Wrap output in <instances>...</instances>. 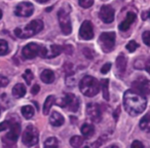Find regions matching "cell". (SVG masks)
I'll return each instance as SVG.
<instances>
[{
  "mask_svg": "<svg viewBox=\"0 0 150 148\" xmlns=\"http://www.w3.org/2000/svg\"><path fill=\"white\" fill-rule=\"evenodd\" d=\"M138 46H139V44H138L137 42L134 41V40H131V41L127 44V50H129V52H134L138 48Z\"/></svg>",
  "mask_w": 150,
  "mask_h": 148,
  "instance_id": "4dcf8cb0",
  "label": "cell"
},
{
  "mask_svg": "<svg viewBox=\"0 0 150 148\" xmlns=\"http://www.w3.org/2000/svg\"><path fill=\"white\" fill-rule=\"evenodd\" d=\"M41 48L42 46L39 45L37 43H28L27 45L24 46L23 48V57L27 60H31V59H34L35 57L40 56V52H41Z\"/></svg>",
  "mask_w": 150,
  "mask_h": 148,
  "instance_id": "9c48e42d",
  "label": "cell"
},
{
  "mask_svg": "<svg viewBox=\"0 0 150 148\" xmlns=\"http://www.w3.org/2000/svg\"><path fill=\"white\" fill-rule=\"evenodd\" d=\"M99 17L104 23L110 24L114 20V9L109 5H104L99 11Z\"/></svg>",
  "mask_w": 150,
  "mask_h": 148,
  "instance_id": "5bb4252c",
  "label": "cell"
},
{
  "mask_svg": "<svg viewBox=\"0 0 150 148\" xmlns=\"http://www.w3.org/2000/svg\"><path fill=\"white\" fill-rule=\"evenodd\" d=\"M9 125H11V123L9 121H3V123H0V132H2V131H5L6 129H8Z\"/></svg>",
  "mask_w": 150,
  "mask_h": 148,
  "instance_id": "836d02e7",
  "label": "cell"
},
{
  "mask_svg": "<svg viewBox=\"0 0 150 148\" xmlns=\"http://www.w3.org/2000/svg\"><path fill=\"white\" fill-rule=\"evenodd\" d=\"M34 11V6L30 2H22L17 5L15 9V13L18 17H25L28 18L32 16Z\"/></svg>",
  "mask_w": 150,
  "mask_h": 148,
  "instance_id": "8fae6325",
  "label": "cell"
},
{
  "mask_svg": "<svg viewBox=\"0 0 150 148\" xmlns=\"http://www.w3.org/2000/svg\"><path fill=\"white\" fill-rule=\"evenodd\" d=\"M52 9V7H50V8H46V11H50Z\"/></svg>",
  "mask_w": 150,
  "mask_h": 148,
  "instance_id": "f6af8a7d",
  "label": "cell"
},
{
  "mask_svg": "<svg viewBox=\"0 0 150 148\" xmlns=\"http://www.w3.org/2000/svg\"><path fill=\"white\" fill-rule=\"evenodd\" d=\"M9 80L7 79L6 77H4V76H0V86H6L7 84H8Z\"/></svg>",
  "mask_w": 150,
  "mask_h": 148,
  "instance_id": "e575fe53",
  "label": "cell"
},
{
  "mask_svg": "<svg viewBox=\"0 0 150 148\" xmlns=\"http://www.w3.org/2000/svg\"><path fill=\"white\" fill-rule=\"evenodd\" d=\"M58 19L62 32L65 35H69L71 33V31H72V26H71V20L69 13L65 9H61L58 13Z\"/></svg>",
  "mask_w": 150,
  "mask_h": 148,
  "instance_id": "ba28073f",
  "label": "cell"
},
{
  "mask_svg": "<svg viewBox=\"0 0 150 148\" xmlns=\"http://www.w3.org/2000/svg\"><path fill=\"white\" fill-rule=\"evenodd\" d=\"M82 143H83V138L80 136H74L70 140V144L73 147H79L82 145Z\"/></svg>",
  "mask_w": 150,
  "mask_h": 148,
  "instance_id": "484cf974",
  "label": "cell"
},
{
  "mask_svg": "<svg viewBox=\"0 0 150 148\" xmlns=\"http://www.w3.org/2000/svg\"><path fill=\"white\" fill-rule=\"evenodd\" d=\"M0 113H1V110H0Z\"/></svg>",
  "mask_w": 150,
  "mask_h": 148,
  "instance_id": "7dc6e473",
  "label": "cell"
},
{
  "mask_svg": "<svg viewBox=\"0 0 150 148\" xmlns=\"http://www.w3.org/2000/svg\"><path fill=\"white\" fill-rule=\"evenodd\" d=\"M43 29V23L40 20H34V21L30 22L24 29L21 28H17L15 30V34L20 38H29L37 34Z\"/></svg>",
  "mask_w": 150,
  "mask_h": 148,
  "instance_id": "3957f363",
  "label": "cell"
},
{
  "mask_svg": "<svg viewBox=\"0 0 150 148\" xmlns=\"http://www.w3.org/2000/svg\"><path fill=\"white\" fill-rule=\"evenodd\" d=\"M110 69H111V63H106V64L102 67V69H101V72H102V74H106Z\"/></svg>",
  "mask_w": 150,
  "mask_h": 148,
  "instance_id": "d6a6232c",
  "label": "cell"
},
{
  "mask_svg": "<svg viewBox=\"0 0 150 148\" xmlns=\"http://www.w3.org/2000/svg\"><path fill=\"white\" fill-rule=\"evenodd\" d=\"M13 95L16 97V98H22L26 95V88L24 84H18L13 86Z\"/></svg>",
  "mask_w": 150,
  "mask_h": 148,
  "instance_id": "ffe728a7",
  "label": "cell"
},
{
  "mask_svg": "<svg viewBox=\"0 0 150 148\" xmlns=\"http://www.w3.org/2000/svg\"><path fill=\"white\" fill-rule=\"evenodd\" d=\"M37 2L39 3H44V2H47V1H50V0H36Z\"/></svg>",
  "mask_w": 150,
  "mask_h": 148,
  "instance_id": "7bdbcfd3",
  "label": "cell"
},
{
  "mask_svg": "<svg viewBox=\"0 0 150 148\" xmlns=\"http://www.w3.org/2000/svg\"><path fill=\"white\" fill-rule=\"evenodd\" d=\"M79 90L84 96L94 97L100 91V84L93 76H84L79 82Z\"/></svg>",
  "mask_w": 150,
  "mask_h": 148,
  "instance_id": "7a4b0ae2",
  "label": "cell"
},
{
  "mask_svg": "<svg viewBox=\"0 0 150 148\" xmlns=\"http://www.w3.org/2000/svg\"><path fill=\"white\" fill-rule=\"evenodd\" d=\"M22 111V114L25 118L30 119L31 117H33L34 115V108L30 105H26V106H23L21 109Z\"/></svg>",
  "mask_w": 150,
  "mask_h": 148,
  "instance_id": "603a6c76",
  "label": "cell"
},
{
  "mask_svg": "<svg viewBox=\"0 0 150 148\" xmlns=\"http://www.w3.org/2000/svg\"><path fill=\"white\" fill-rule=\"evenodd\" d=\"M83 54L86 55V57H88V59H92L93 57H94V52L91 50V48H88V47H86L83 50Z\"/></svg>",
  "mask_w": 150,
  "mask_h": 148,
  "instance_id": "d590c367",
  "label": "cell"
},
{
  "mask_svg": "<svg viewBox=\"0 0 150 148\" xmlns=\"http://www.w3.org/2000/svg\"><path fill=\"white\" fill-rule=\"evenodd\" d=\"M1 18H2V11H1V9H0V20H1Z\"/></svg>",
  "mask_w": 150,
  "mask_h": 148,
  "instance_id": "ee69618b",
  "label": "cell"
},
{
  "mask_svg": "<svg viewBox=\"0 0 150 148\" xmlns=\"http://www.w3.org/2000/svg\"><path fill=\"white\" fill-rule=\"evenodd\" d=\"M39 90H40V86H38V84H34V86H32V90H31L32 95H36V94H38V92H39Z\"/></svg>",
  "mask_w": 150,
  "mask_h": 148,
  "instance_id": "74e56055",
  "label": "cell"
},
{
  "mask_svg": "<svg viewBox=\"0 0 150 148\" xmlns=\"http://www.w3.org/2000/svg\"><path fill=\"white\" fill-rule=\"evenodd\" d=\"M58 140L57 138L54 137H50V138H47V139L44 141V146L47 148H50V147H58Z\"/></svg>",
  "mask_w": 150,
  "mask_h": 148,
  "instance_id": "4316f807",
  "label": "cell"
},
{
  "mask_svg": "<svg viewBox=\"0 0 150 148\" xmlns=\"http://www.w3.org/2000/svg\"><path fill=\"white\" fill-rule=\"evenodd\" d=\"M86 113H88V117L91 118V120L94 123H100L101 118H102V113H101L100 107L97 104L94 103H90L86 106Z\"/></svg>",
  "mask_w": 150,
  "mask_h": 148,
  "instance_id": "4fadbf2b",
  "label": "cell"
},
{
  "mask_svg": "<svg viewBox=\"0 0 150 148\" xmlns=\"http://www.w3.org/2000/svg\"><path fill=\"white\" fill-rule=\"evenodd\" d=\"M62 52H63V47L61 45H57V44H52V45H50L48 48L42 46L40 57L45 58V59L54 58V57L59 56Z\"/></svg>",
  "mask_w": 150,
  "mask_h": 148,
  "instance_id": "7c38bea8",
  "label": "cell"
},
{
  "mask_svg": "<svg viewBox=\"0 0 150 148\" xmlns=\"http://www.w3.org/2000/svg\"><path fill=\"white\" fill-rule=\"evenodd\" d=\"M8 52V44L5 40L0 39V56L6 55Z\"/></svg>",
  "mask_w": 150,
  "mask_h": 148,
  "instance_id": "83f0119b",
  "label": "cell"
},
{
  "mask_svg": "<svg viewBox=\"0 0 150 148\" xmlns=\"http://www.w3.org/2000/svg\"><path fill=\"white\" fill-rule=\"evenodd\" d=\"M9 129L11 131L7 133V135L3 138V142H4L6 145L13 146L17 143L18 138H19L20 132H21V125L19 123H13L9 125Z\"/></svg>",
  "mask_w": 150,
  "mask_h": 148,
  "instance_id": "52a82bcc",
  "label": "cell"
},
{
  "mask_svg": "<svg viewBox=\"0 0 150 148\" xmlns=\"http://www.w3.org/2000/svg\"><path fill=\"white\" fill-rule=\"evenodd\" d=\"M40 78L44 84H52L54 80V73L50 69H45V70L42 71Z\"/></svg>",
  "mask_w": 150,
  "mask_h": 148,
  "instance_id": "ac0fdd59",
  "label": "cell"
},
{
  "mask_svg": "<svg viewBox=\"0 0 150 148\" xmlns=\"http://www.w3.org/2000/svg\"><path fill=\"white\" fill-rule=\"evenodd\" d=\"M60 107H68V109L72 112L77 111L79 108V100L73 94H65V96L58 102Z\"/></svg>",
  "mask_w": 150,
  "mask_h": 148,
  "instance_id": "5b68a950",
  "label": "cell"
},
{
  "mask_svg": "<svg viewBox=\"0 0 150 148\" xmlns=\"http://www.w3.org/2000/svg\"><path fill=\"white\" fill-rule=\"evenodd\" d=\"M54 103V96H48L46 98V100L44 101V105H43V114L47 115L50 113V110L52 108V106Z\"/></svg>",
  "mask_w": 150,
  "mask_h": 148,
  "instance_id": "7402d4cb",
  "label": "cell"
},
{
  "mask_svg": "<svg viewBox=\"0 0 150 148\" xmlns=\"http://www.w3.org/2000/svg\"><path fill=\"white\" fill-rule=\"evenodd\" d=\"M132 147H134V148H143L144 145H143V143H141L140 141H134L133 143H132Z\"/></svg>",
  "mask_w": 150,
  "mask_h": 148,
  "instance_id": "8d00e7d4",
  "label": "cell"
},
{
  "mask_svg": "<svg viewBox=\"0 0 150 148\" xmlns=\"http://www.w3.org/2000/svg\"><path fill=\"white\" fill-rule=\"evenodd\" d=\"M149 18H150V11H149Z\"/></svg>",
  "mask_w": 150,
  "mask_h": 148,
  "instance_id": "bcb514c9",
  "label": "cell"
},
{
  "mask_svg": "<svg viewBox=\"0 0 150 148\" xmlns=\"http://www.w3.org/2000/svg\"><path fill=\"white\" fill-rule=\"evenodd\" d=\"M64 121H65V119H64V117H63V115H61L60 113L57 112V111H54L50 117V125H54V127H60V125H62L63 123H64Z\"/></svg>",
  "mask_w": 150,
  "mask_h": 148,
  "instance_id": "e0dca14e",
  "label": "cell"
},
{
  "mask_svg": "<svg viewBox=\"0 0 150 148\" xmlns=\"http://www.w3.org/2000/svg\"><path fill=\"white\" fill-rule=\"evenodd\" d=\"M101 86H102L103 97L105 98V100H109V91H108L109 81H108V79H103L102 81H101Z\"/></svg>",
  "mask_w": 150,
  "mask_h": 148,
  "instance_id": "d4e9b609",
  "label": "cell"
},
{
  "mask_svg": "<svg viewBox=\"0 0 150 148\" xmlns=\"http://www.w3.org/2000/svg\"><path fill=\"white\" fill-rule=\"evenodd\" d=\"M99 43L104 52H111L115 45V33L114 32L102 33L99 37Z\"/></svg>",
  "mask_w": 150,
  "mask_h": 148,
  "instance_id": "277c9868",
  "label": "cell"
},
{
  "mask_svg": "<svg viewBox=\"0 0 150 148\" xmlns=\"http://www.w3.org/2000/svg\"><path fill=\"white\" fill-rule=\"evenodd\" d=\"M79 5L83 8H90L94 4V0H78Z\"/></svg>",
  "mask_w": 150,
  "mask_h": 148,
  "instance_id": "f546056e",
  "label": "cell"
},
{
  "mask_svg": "<svg viewBox=\"0 0 150 148\" xmlns=\"http://www.w3.org/2000/svg\"><path fill=\"white\" fill-rule=\"evenodd\" d=\"M65 50H66V54H72V46L66 45L65 46Z\"/></svg>",
  "mask_w": 150,
  "mask_h": 148,
  "instance_id": "f35d334b",
  "label": "cell"
},
{
  "mask_svg": "<svg viewBox=\"0 0 150 148\" xmlns=\"http://www.w3.org/2000/svg\"><path fill=\"white\" fill-rule=\"evenodd\" d=\"M116 67L117 70L120 74H123L125 72V69H127V59L125 56L120 55V56L117 57L116 59Z\"/></svg>",
  "mask_w": 150,
  "mask_h": 148,
  "instance_id": "d6986e66",
  "label": "cell"
},
{
  "mask_svg": "<svg viewBox=\"0 0 150 148\" xmlns=\"http://www.w3.org/2000/svg\"><path fill=\"white\" fill-rule=\"evenodd\" d=\"M119 111H120V109H119V107L116 109V111L114 112V118L115 119H117V117H118V115H119Z\"/></svg>",
  "mask_w": 150,
  "mask_h": 148,
  "instance_id": "b9f144b4",
  "label": "cell"
},
{
  "mask_svg": "<svg viewBox=\"0 0 150 148\" xmlns=\"http://www.w3.org/2000/svg\"><path fill=\"white\" fill-rule=\"evenodd\" d=\"M81 133L82 136L84 138H86V139L91 138L95 134V129L93 127V125H91V123H84L81 127Z\"/></svg>",
  "mask_w": 150,
  "mask_h": 148,
  "instance_id": "44dd1931",
  "label": "cell"
},
{
  "mask_svg": "<svg viewBox=\"0 0 150 148\" xmlns=\"http://www.w3.org/2000/svg\"><path fill=\"white\" fill-rule=\"evenodd\" d=\"M79 35L84 40H90L94 37V29H93V25L90 21H84L82 23L79 30Z\"/></svg>",
  "mask_w": 150,
  "mask_h": 148,
  "instance_id": "9a60e30c",
  "label": "cell"
},
{
  "mask_svg": "<svg viewBox=\"0 0 150 148\" xmlns=\"http://www.w3.org/2000/svg\"><path fill=\"white\" fill-rule=\"evenodd\" d=\"M134 91L140 93L142 95L150 94V80L146 79L144 77L138 78L137 80L133 82Z\"/></svg>",
  "mask_w": 150,
  "mask_h": 148,
  "instance_id": "30bf717a",
  "label": "cell"
},
{
  "mask_svg": "<svg viewBox=\"0 0 150 148\" xmlns=\"http://www.w3.org/2000/svg\"><path fill=\"white\" fill-rule=\"evenodd\" d=\"M146 70H147V72L150 74V60L146 63Z\"/></svg>",
  "mask_w": 150,
  "mask_h": 148,
  "instance_id": "60d3db41",
  "label": "cell"
},
{
  "mask_svg": "<svg viewBox=\"0 0 150 148\" xmlns=\"http://www.w3.org/2000/svg\"><path fill=\"white\" fill-rule=\"evenodd\" d=\"M136 18H137V16H136L135 13H133V11L127 13V18L119 24V30L120 31H127V30H129V27L132 26V24L136 21Z\"/></svg>",
  "mask_w": 150,
  "mask_h": 148,
  "instance_id": "2e32d148",
  "label": "cell"
},
{
  "mask_svg": "<svg viewBox=\"0 0 150 148\" xmlns=\"http://www.w3.org/2000/svg\"><path fill=\"white\" fill-rule=\"evenodd\" d=\"M140 127L145 132H150V114H146L140 120Z\"/></svg>",
  "mask_w": 150,
  "mask_h": 148,
  "instance_id": "cb8c5ba5",
  "label": "cell"
},
{
  "mask_svg": "<svg viewBox=\"0 0 150 148\" xmlns=\"http://www.w3.org/2000/svg\"><path fill=\"white\" fill-rule=\"evenodd\" d=\"M23 78L25 79V81L27 82V84H31V81L34 78V75H33V73H32V71L30 70V69H27V70L25 71V73H24V75H23Z\"/></svg>",
  "mask_w": 150,
  "mask_h": 148,
  "instance_id": "f1b7e54d",
  "label": "cell"
},
{
  "mask_svg": "<svg viewBox=\"0 0 150 148\" xmlns=\"http://www.w3.org/2000/svg\"><path fill=\"white\" fill-rule=\"evenodd\" d=\"M146 104L147 101L143 95L134 90L127 91L123 95V105L125 110L133 116L143 112L146 108Z\"/></svg>",
  "mask_w": 150,
  "mask_h": 148,
  "instance_id": "6da1fadb",
  "label": "cell"
},
{
  "mask_svg": "<svg viewBox=\"0 0 150 148\" xmlns=\"http://www.w3.org/2000/svg\"><path fill=\"white\" fill-rule=\"evenodd\" d=\"M142 38H143V41L146 45L150 46V31H145L142 35Z\"/></svg>",
  "mask_w": 150,
  "mask_h": 148,
  "instance_id": "1f68e13d",
  "label": "cell"
},
{
  "mask_svg": "<svg viewBox=\"0 0 150 148\" xmlns=\"http://www.w3.org/2000/svg\"><path fill=\"white\" fill-rule=\"evenodd\" d=\"M148 15H149V11L143 13V15H142V19H143V20H147L148 19Z\"/></svg>",
  "mask_w": 150,
  "mask_h": 148,
  "instance_id": "ab89813d",
  "label": "cell"
},
{
  "mask_svg": "<svg viewBox=\"0 0 150 148\" xmlns=\"http://www.w3.org/2000/svg\"><path fill=\"white\" fill-rule=\"evenodd\" d=\"M23 143L26 146H34L38 142V131L33 125H28L23 134Z\"/></svg>",
  "mask_w": 150,
  "mask_h": 148,
  "instance_id": "8992f818",
  "label": "cell"
}]
</instances>
